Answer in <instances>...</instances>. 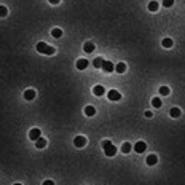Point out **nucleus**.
<instances>
[{
    "label": "nucleus",
    "instance_id": "obj_1",
    "mask_svg": "<svg viewBox=\"0 0 185 185\" xmlns=\"http://www.w3.org/2000/svg\"><path fill=\"white\" fill-rule=\"evenodd\" d=\"M37 51L38 53H42V54H46V56H53L54 53H56V48L54 46H49V45H46L45 42H38L37 43Z\"/></svg>",
    "mask_w": 185,
    "mask_h": 185
},
{
    "label": "nucleus",
    "instance_id": "obj_2",
    "mask_svg": "<svg viewBox=\"0 0 185 185\" xmlns=\"http://www.w3.org/2000/svg\"><path fill=\"white\" fill-rule=\"evenodd\" d=\"M102 148H104V152H105V156H115L117 155V147L112 144L110 140H102Z\"/></svg>",
    "mask_w": 185,
    "mask_h": 185
},
{
    "label": "nucleus",
    "instance_id": "obj_3",
    "mask_svg": "<svg viewBox=\"0 0 185 185\" xmlns=\"http://www.w3.org/2000/svg\"><path fill=\"white\" fill-rule=\"evenodd\" d=\"M107 97H109V101L117 102V101H120V99H122V92H118L117 89H110V91L107 92Z\"/></svg>",
    "mask_w": 185,
    "mask_h": 185
},
{
    "label": "nucleus",
    "instance_id": "obj_4",
    "mask_svg": "<svg viewBox=\"0 0 185 185\" xmlns=\"http://www.w3.org/2000/svg\"><path fill=\"white\" fill-rule=\"evenodd\" d=\"M145 148H147V144H145L144 140H139V142H136V144H134L132 150L136 152V153H144V152H145Z\"/></svg>",
    "mask_w": 185,
    "mask_h": 185
},
{
    "label": "nucleus",
    "instance_id": "obj_5",
    "mask_svg": "<svg viewBox=\"0 0 185 185\" xmlns=\"http://www.w3.org/2000/svg\"><path fill=\"white\" fill-rule=\"evenodd\" d=\"M74 145L78 147V148H83L85 145H86V137H85V136H77L74 139Z\"/></svg>",
    "mask_w": 185,
    "mask_h": 185
},
{
    "label": "nucleus",
    "instance_id": "obj_6",
    "mask_svg": "<svg viewBox=\"0 0 185 185\" xmlns=\"http://www.w3.org/2000/svg\"><path fill=\"white\" fill-rule=\"evenodd\" d=\"M38 137H42V131L38 129V128H32V129L29 131V139L31 140H37Z\"/></svg>",
    "mask_w": 185,
    "mask_h": 185
},
{
    "label": "nucleus",
    "instance_id": "obj_7",
    "mask_svg": "<svg viewBox=\"0 0 185 185\" xmlns=\"http://www.w3.org/2000/svg\"><path fill=\"white\" fill-rule=\"evenodd\" d=\"M102 70L105 74H110V72H113L115 70V66L110 62V61H104V64H102Z\"/></svg>",
    "mask_w": 185,
    "mask_h": 185
},
{
    "label": "nucleus",
    "instance_id": "obj_8",
    "mask_svg": "<svg viewBox=\"0 0 185 185\" xmlns=\"http://www.w3.org/2000/svg\"><path fill=\"white\" fill-rule=\"evenodd\" d=\"M88 66H89V61L85 59V58H82V59L77 61V69H78V70H85Z\"/></svg>",
    "mask_w": 185,
    "mask_h": 185
},
{
    "label": "nucleus",
    "instance_id": "obj_9",
    "mask_svg": "<svg viewBox=\"0 0 185 185\" xmlns=\"http://www.w3.org/2000/svg\"><path fill=\"white\" fill-rule=\"evenodd\" d=\"M145 163H147V166H155L156 165V163H158V156H156V155H148L147 156V158H145Z\"/></svg>",
    "mask_w": 185,
    "mask_h": 185
},
{
    "label": "nucleus",
    "instance_id": "obj_10",
    "mask_svg": "<svg viewBox=\"0 0 185 185\" xmlns=\"http://www.w3.org/2000/svg\"><path fill=\"white\" fill-rule=\"evenodd\" d=\"M96 49V45L92 43V42H85V45H83V51L85 53H92Z\"/></svg>",
    "mask_w": 185,
    "mask_h": 185
},
{
    "label": "nucleus",
    "instance_id": "obj_11",
    "mask_svg": "<svg viewBox=\"0 0 185 185\" xmlns=\"http://www.w3.org/2000/svg\"><path fill=\"white\" fill-rule=\"evenodd\" d=\"M104 92H105V89H104V86H102V85H96V86L92 88V94H94V96H97V97H101V96L104 94Z\"/></svg>",
    "mask_w": 185,
    "mask_h": 185
},
{
    "label": "nucleus",
    "instance_id": "obj_12",
    "mask_svg": "<svg viewBox=\"0 0 185 185\" xmlns=\"http://www.w3.org/2000/svg\"><path fill=\"white\" fill-rule=\"evenodd\" d=\"M180 115H182V110L179 107H172V109L169 110V117L171 118H179Z\"/></svg>",
    "mask_w": 185,
    "mask_h": 185
},
{
    "label": "nucleus",
    "instance_id": "obj_13",
    "mask_svg": "<svg viewBox=\"0 0 185 185\" xmlns=\"http://www.w3.org/2000/svg\"><path fill=\"white\" fill-rule=\"evenodd\" d=\"M24 99L26 101H34L35 99V89H26L24 91Z\"/></svg>",
    "mask_w": 185,
    "mask_h": 185
},
{
    "label": "nucleus",
    "instance_id": "obj_14",
    "mask_svg": "<svg viewBox=\"0 0 185 185\" xmlns=\"http://www.w3.org/2000/svg\"><path fill=\"white\" fill-rule=\"evenodd\" d=\"M83 113L86 117H94L96 115V109L92 107V105H86V107H85V110H83Z\"/></svg>",
    "mask_w": 185,
    "mask_h": 185
},
{
    "label": "nucleus",
    "instance_id": "obj_15",
    "mask_svg": "<svg viewBox=\"0 0 185 185\" xmlns=\"http://www.w3.org/2000/svg\"><path fill=\"white\" fill-rule=\"evenodd\" d=\"M158 8H160V3H158V2H155V0H152V2L148 3V11L155 13V11H158Z\"/></svg>",
    "mask_w": 185,
    "mask_h": 185
},
{
    "label": "nucleus",
    "instance_id": "obj_16",
    "mask_svg": "<svg viewBox=\"0 0 185 185\" xmlns=\"http://www.w3.org/2000/svg\"><path fill=\"white\" fill-rule=\"evenodd\" d=\"M115 70H117L118 74H125L126 72V64L125 62H118L117 66H115Z\"/></svg>",
    "mask_w": 185,
    "mask_h": 185
},
{
    "label": "nucleus",
    "instance_id": "obj_17",
    "mask_svg": "<svg viewBox=\"0 0 185 185\" xmlns=\"http://www.w3.org/2000/svg\"><path fill=\"white\" fill-rule=\"evenodd\" d=\"M35 147L37 148H45L46 147V140L43 137H38L37 140H35Z\"/></svg>",
    "mask_w": 185,
    "mask_h": 185
},
{
    "label": "nucleus",
    "instance_id": "obj_18",
    "mask_svg": "<svg viewBox=\"0 0 185 185\" xmlns=\"http://www.w3.org/2000/svg\"><path fill=\"white\" fill-rule=\"evenodd\" d=\"M161 45L165 46V48H171L174 45V42H172V38H169V37H166V38H163V42H161Z\"/></svg>",
    "mask_w": 185,
    "mask_h": 185
},
{
    "label": "nucleus",
    "instance_id": "obj_19",
    "mask_svg": "<svg viewBox=\"0 0 185 185\" xmlns=\"http://www.w3.org/2000/svg\"><path fill=\"white\" fill-rule=\"evenodd\" d=\"M51 35H53L54 38L62 37V29H59V27H54V29H51Z\"/></svg>",
    "mask_w": 185,
    "mask_h": 185
},
{
    "label": "nucleus",
    "instance_id": "obj_20",
    "mask_svg": "<svg viewBox=\"0 0 185 185\" xmlns=\"http://www.w3.org/2000/svg\"><path fill=\"white\" fill-rule=\"evenodd\" d=\"M102 64H104V59L102 58H96L94 61H92V66H94L96 69H102Z\"/></svg>",
    "mask_w": 185,
    "mask_h": 185
},
{
    "label": "nucleus",
    "instance_id": "obj_21",
    "mask_svg": "<svg viewBox=\"0 0 185 185\" xmlns=\"http://www.w3.org/2000/svg\"><path fill=\"white\" fill-rule=\"evenodd\" d=\"M123 153H129L131 152V144L129 142H123V145H122V148H120Z\"/></svg>",
    "mask_w": 185,
    "mask_h": 185
},
{
    "label": "nucleus",
    "instance_id": "obj_22",
    "mask_svg": "<svg viewBox=\"0 0 185 185\" xmlns=\"http://www.w3.org/2000/svg\"><path fill=\"white\" fill-rule=\"evenodd\" d=\"M152 105H153L155 109H160L161 107V99L160 97H153L152 99Z\"/></svg>",
    "mask_w": 185,
    "mask_h": 185
},
{
    "label": "nucleus",
    "instance_id": "obj_23",
    "mask_svg": "<svg viewBox=\"0 0 185 185\" xmlns=\"http://www.w3.org/2000/svg\"><path fill=\"white\" fill-rule=\"evenodd\" d=\"M8 16V10H6V6L0 5V18H6Z\"/></svg>",
    "mask_w": 185,
    "mask_h": 185
},
{
    "label": "nucleus",
    "instance_id": "obj_24",
    "mask_svg": "<svg viewBox=\"0 0 185 185\" xmlns=\"http://www.w3.org/2000/svg\"><path fill=\"white\" fill-rule=\"evenodd\" d=\"M169 92H171L169 86H161V88H160V94H161V96H168Z\"/></svg>",
    "mask_w": 185,
    "mask_h": 185
},
{
    "label": "nucleus",
    "instance_id": "obj_25",
    "mask_svg": "<svg viewBox=\"0 0 185 185\" xmlns=\"http://www.w3.org/2000/svg\"><path fill=\"white\" fill-rule=\"evenodd\" d=\"M163 5H165L166 8H169V6L174 5V0H163Z\"/></svg>",
    "mask_w": 185,
    "mask_h": 185
},
{
    "label": "nucleus",
    "instance_id": "obj_26",
    "mask_svg": "<svg viewBox=\"0 0 185 185\" xmlns=\"http://www.w3.org/2000/svg\"><path fill=\"white\" fill-rule=\"evenodd\" d=\"M42 185H54V182L48 179V180H45V182H42Z\"/></svg>",
    "mask_w": 185,
    "mask_h": 185
},
{
    "label": "nucleus",
    "instance_id": "obj_27",
    "mask_svg": "<svg viewBox=\"0 0 185 185\" xmlns=\"http://www.w3.org/2000/svg\"><path fill=\"white\" fill-rule=\"evenodd\" d=\"M145 117H147V118H152V117H153L152 110H147V112H145Z\"/></svg>",
    "mask_w": 185,
    "mask_h": 185
},
{
    "label": "nucleus",
    "instance_id": "obj_28",
    "mask_svg": "<svg viewBox=\"0 0 185 185\" xmlns=\"http://www.w3.org/2000/svg\"><path fill=\"white\" fill-rule=\"evenodd\" d=\"M48 2L51 3V5H58V3L61 2V0H48Z\"/></svg>",
    "mask_w": 185,
    "mask_h": 185
},
{
    "label": "nucleus",
    "instance_id": "obj_29",
    "mask_svg": "<svg viewBox=\"0 0 185 185\" xmlns=\"http://www.w3.org/2000/svg\"><path fill=\"white\" fill-rule=\"evenodd\" d=\"M13 185H23V183H19V182H16V183H13Z\"/></svg>",
    "mask_w": 185,
    "mask_h": 185
}]
</instances>
